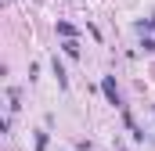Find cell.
<instances>
[{
	"label": "cell",
	"instance_id": "obj_1",
	"mask_svg": "<svg viewBox=\"0 0 155 151\" xmlns=\"http://www.w3.org/2000/svg\"><path fill=\"white\" fill-rule=\"evenodd\" d=\"M101 90H105V97H108L112 104H119V94H116V86H112V79H105V83H101Z\"/></svg>",
	"mask_w": 155,
	"mask_h": 151
},
{
	"label": "cell",
	"instance_id": "obj_2",
	"mask_svg": "<svg viewBox=\"0 0 155 151\" xmlns=\"http://www.w3.org/2000/svg\"><path fill=\"white\" fill-rule=\"evenodd\" d=\"M152 29H155V18H152Z\"/></svg>",
	"mask_w": 155,
	"mask_h": 151
}]
</instances>
